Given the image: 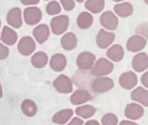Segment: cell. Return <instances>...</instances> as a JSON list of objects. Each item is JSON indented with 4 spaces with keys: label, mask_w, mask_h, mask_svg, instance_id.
I'll use <instances>...</instances> for the list:
<instances>
[{
    "label": "cell",
    "mask_w": 148,
    "mask_h": 125,
    "mask_svg": "<svg viewBox=\"0 0 148 125\" xmlns=\"http://www.w3.org/2000/svg\"><path fill=\"white\" fill-rule=\"evenodd\" d=\"M67 65V59L63 53H56L50 59V67L55 72L63 71Z\"/></svg>",
    "instance_id": "cell-16"
},
{
    "label": "cell",
    "mask_w": 148,
    "mask_h": 125,
    "mask_svg": "<svg viewBox=\"0 0 148 125\" xmlns=\"http://www.w3.org/2000/svg\"><path fill=\"white\" fill-rule=\"evenodd\" d=\"M144 108L138 103H129L125 108V115L126 118L135 121L140 119L144 115Z\"/></svg>",
    "instance_id": "cell-14"
},
{
    "label": "cell",
    "mask_w": 148,
    "mask_h": 125,
    "mask_svg": "<svg viewBox=\"0 0 148 125\" xmlns=\"http://www.w3.org/2000/svg\"><path fill=\"white\" fill-rule=\"evenodd\" d=\"M115 39V34L107 32L105 29H100L96 36V44L101 49L108 48Z\"/></svg>",
    "instance_id": "cell-10"
},
{
    "label": "cell",
    "mask_w": 148,
    "mask_h": 125,
    "mask_svg": "<svg viewBox=\"0 0 148 125\" xmlns=\"http://www.w3.org/2000/svg\"><path fill=\"white\" fill-rule=\"evenodd\" d=\"M85 125H100V124L97 120H89L85 123Z\"/></svg>",
    "instance_id": "cell-38"
},
{
    "label": "cell",
    "mask_w": 148,
    "mask_h": 125,
    "mask_svg": "<svg viewBox=\"0 0 148 125\" xmlns=\"http://www.w3.org/2000/svg\"><path fill=\"white\" fill-rule=\"evenodd\" d=\"M45 10L49 15L53 16V15H57L61 12V6L58 2L55 1V0H52V1H51L47 4Z\"/></svg>",
    "instance_id": "cell-29"
},
{
    "label": "cell",
    "mask_w": 148,
    "mask_h": 125,
    "mask_svg": "<svg viewBox=\"0 0 148 125\" xmlns=\"http://www.w3.org/2000/svg\"><path fill=\"white\" fill-rule=\"evenodd\" d=\"M114 87V81L109 77H96L92 80L91 84V89L95 94H103L112 89Z\"/></svg>",
    "instance_id": "cell-2"
},
{
    "label": "cell",
    "mask_w": 148,
    "mask_h": 125,
    "mask_svg": "<svg viewBox=\"0 0 148 125\" xmlns=\"http://www.w3.org/2000/svg\"><path fill=\"white\" fill-rule=\"evenodd\" d=\"M96 111H97L96 108L89 104L81 105L79 107H77V108L75 109V113L77 114V115L84 119H88L92 117L95 115Z\"/></svg>",
    "instance_id": "cell-27"
},
{
    "label": "cell",
    "mask_w": 148,
    "mask_h": 125,
    "mask_svg": "<svg viewBox=\"0 0 148 125\" xmlns=\"http://www.w3.org/2000/svg\"><path fill=\"white\" fill-rule=\"evenodd\" d=\"M114 68V65L112 61L106 59V58L99 59L92 69V75L94 77H103L110 75Z\"/></svg>",
    "instance_id": "cell-1"
},
{
    "label": "cell",
    "mask_w": 148,
    "mask_h": 125,
    "mask_svg": "<svg viewBox=\"0 0 148 125\" xmlns=\"http://www.w3.org/2000/svg\"><path fill=\"white\" fill-rule=\"evenodd\" d=\"M45 1H48V0H45Z\"/></svg>",
    "instance_id": "cell-44"
},
{
    "label": "cell",
    "mask_w": 148,
    "mask_h": 125,
    "mask_svg": "<svg viewBox=\"0 0 148 125\" xmlns=\"http://www.w3.org/2000/svg\"><path fill=\"white\" fill-rule=\"evenodd\" d=\"M132 67L135 72L141 73L145 71L148 68V55L145 52H138L134 55Z\"/></svg>",
    "instance_id": "cell-13"
},
{
    "label": "cell",
    "mask_w": 148,
    "mask_h": 125,
    "mask_svg": "<svg viewBox=\"0 0 148 125\" xmlns=\"http://www.w3.org/2000/svg\"><path fill=\"white\" fill-rule=\"evenodd\" d=\"M40 0H20L24 6H35L39 3Z\"/></svg>",
    "instance_id": "cell-36"
},
{
    "label": "cell",
    "mask_w": 148,
    "mask_h": 125,
    "mask_svg": "<svg viewBox=\"0 0 148 125\" xmlns=\"http://www.w3.org/2000/svg\"><path fill=\"white\" fill-rule=\"evenodd\" d=\"M76 1L78 2V3H83L85 0H76Z\"/></svg>",
    "instance_id": "cell-41"
},
{
    "label": "cell",
    "mask_w": 148,
    "mask_h": 125,
    "mask_svg": "<svg viewBox=\"0 0 148 125\" xmlns=\"http://www.w3.org/2000/svg\"><path fill=\"white\" fill-rule=\"evenodd\" d=\"M3 96V88H2V86L0 84V98Z\"/></svg>",
    "instance_id": "cell-39"
},
{
    "label": "cell",
    "mask_w": 148,
    "mask_h": 125,
    "mask_svg": "<svg viewBox=\"0 0 148 125\" xmlns=\"http://www.w3.org/2000/svg\"><path fill=\"white\" fill-rule=\"evenodd\" d=\"M136 34L141 35L145 39H148V22H145L139 25L136 29Z\"/></svg>",
    "instance_id": "cell-31"
},
{
    "label": "cell",
    "mask_w": 148,
    "mask_h": 125,
    "mask_svg": "<svg viewBox=\"0 0 148 125\" xmlns=\"http://www.w3.org/2000/svg\"><path fill=\"white\" fill-rule=\"evenodd\" d=\"M1 39L5 44L8 46H13L18 41V34L11 27L5 26L2 30Z\"/></svg>",
    "instance_id": "cell-22"
},
{
    "label": "cell",
    "mask_w": 148,
    "mask_h": 125,
    "mask_svg": "<svg viewBox=\"0 0 148 125\" xmlns=\"http://www.w3.org/2000/svg\"><path fill=\"white\" fill-rule=\"evenodd\" d=\"M140 81H141L142 85H143L145 88H148V71L143 74V75L141 76Z\"/></svg>",
    "instance_id": "cell-35"
},
{
    "label": "cell",
    "mask_w": 148,
    "mask_h": 125,
    "mask_svg": "<svg viewBox=\"0 0 148 125\" xmlns=\"http://www.w3.org/2000/svg\"><path fill=\"white\" fill-rule=\"evenodd\" d=\"M60 3L64 11L70 12L75 8V1L74 0H60Z\"/></svg>",
    "instance_id": "cell-32"
},
{
    "label": "cell",
    "mask_w": 148,
    "mask_h": 125,
    "mask_svg": "<svg viewBox=\"0 0 148 125\" xmlns=\"http://www.w3.org/2000/svg\"><path fill=\"white\" fill-rule=\"evenodd\" d=\"M93 24V17L87 12L79 13L77 19V25L80 29H88Z\"/></svg>",
    "instance_id": "cell-26"
},
{
    "label": "cell",
    "mask_w": 148,
    "mask_h": 125,
    "mask_svg": "<svg viewBox=\"0 0 148 125\" xmlns=\"http://www.w3.org/2000/svg\"><path fill=\"white\" fill-rule=\"evenodd\" d=\"M112 1H114V2H122V1H124V0H112Z\"/></svg>",
    "instance_id": "cell-40"
},
{
    "label": "cell",
    "mask_w": 148,
    "mask_h": 125,
    "mask_svg": "<svg viewBox=\"0 0 148 125\" xmlns=\"http://www.w3.org/2000/svg\"><path fill=\"white\" fill-rule=\"evenodd\" d=\"M119 83L124 89L131 90L136 87L138 83V77L132 71H127L119 76Z\"/></svg>",
    "instance_id": "cell-12"
},
{
    "label": "cell",
    "mask_w": 148,
    "mask_h": 125,
    "mask_svg": "<svg viewBox=\"0 0 148 125\" xmlns=\"http://www.w3.org/2000/svg\"><path fill=\"white\" fill-rule=\"evenodd\" d=\"M114 12L120 18H127L132 15L133 6L129 2L120 3L114 6Z\"/></svg>",
    "instance_id": "cell-23"
},
{
    "label": "cell",
    "mask_w": 148,
    "mask_h": 125,
    "mask_svg": "<svg viewBox=\"0 0 148 125\" xmlns=\"http://www.w3.org/2000/svg\"><path fill=\"white\" fill-rule=\"evenodd\" d=\"M96 62V56L91 52H80L77 59L76 64L79 70L89 71L92 70Z\"/></svg>",
    "instance_id": "cell-3"
},
{
    "label": "cell",
    "mask_w": 148,
    "mask_h": 125,
    "mask_svg": "<svg viewBox=\"0 0 148 125\" xmlns=\"http://www.w3.org/2000/svg\"><path fill=\"white\" fill-rule=\"evenodd\" d=\"M67 125H84V121L81 118H79L78 116L73 117Z\"/></svg>",
    "instance_id": "cell-34"
},
{
    "label": "cell",
    "mask_w": 148,
    "mask_h": 125,
    "mask_svg": "<svg viewBox=\"0 0 148 125\" xmlns=\"http://www.w3.org/2000/svg\"><path fill=\"white\" fill-rule=\"evenodd\" d=\"M31 62L35 68H43L48 63V56L44 52H37L32 55Z\"/></svg>",
    "instance_id": "cell-25"
},
{
    "label": "cell",
    "mask_w": 148,
    "mask_h": 125,
    "mask_svg": "<svg viewBox=\"0 0 148 125\" xmlns=\"http://www.w3.org/2000/svg\"><path fill=\"white\" fill-rule=\"evenodd\" d=\"M144 2H145L146 5H148V0H144Z\"/></svg>",
    "instance_id": "cell-42"
},
{
    "label": "cell",
    "mask_w": 148,
    "mask_h": 125,
    "mask_svg": "<svg viewBox=\"0 0 148 125\" xmlns=\"http://www.w3.org/2000/svg\"><path fill=\"white\" fill-rule=\"evenodd\" d=\"M35 49L36 43L33 40V39L30 36H25L18 41V50L24 56L31 55L35 51Z\"/></svg>",
    "instance_id": "cell-11"
},
{
    "label": "cell",
    "mask_w": 148,
    "mask_h": 125,
    "mask_svg": "<svg viewBox=\"0 0 148 125\" xmlns=\"http://www.w3.org/2000/svg\"><path fill=\"white\" fill-rule=\"evenodd\" d=\"M93 99V95L85 88H79L74 91L70 97V102L72 105H81Z\"/></svg>",
    "instance_id": "cell-7"
},
{
    "label": "cell",
    "mask_w": 148,
    "mask_h": 125,
    "mask_svg": "<svg viewBox=\"0 0 148 125\" xmlns=\"http://www.w3.org/2000/svg\"><path fill=\"white\" fill-rule=\"evenodd\" d=\"M24 19L29 26H34L42 19V12L38 7L30 6L24 11Z\"/></svg>",
    "instance_id": "cell-6"
},
{
    "label": "cell",
    "mask_w": 148,
    "mask_h": 125,
    "mask_svg": "<svg viewBox=\"0 0 148 125\" xmlns=\"http://www.w3.org/2000/svg\"><path fill=\"white\" fill-rule=\"evenodd\" d=\"M73 110L71 108H65L62 109L58 112H57L53 116H52V122L58 124V125H64L68 121L71 120V118L73 115Z\"/></svg>",
    "instance_id": "cell-20"
},
{
    "label": "cell",
    "mask_w": 148,
    "mask_h": 125,
    "mask_svg": "<svg viewBox=\"0 0 148 125\" xmlns=\"http://www.w3.org/2000/svg\"><path fill=\"white\" fill-rule=\"evenodd\" d=\"M54 88L61 94H70L73 90L72 80L65 75H60L53 81Z\"/></svg>",
    "instance_id": "cell-5"
},
{
    "label": "cell",
    "mask_w": 148,
    "mask_h": 125,
    "mask_svg": "<svg viewBox=\"0 0 148 125\" xmlns=\"http://www.w3.org/2000/svg\"><path fill=\"white\" fill-rule=\"evenodd\" d=\"M70 19L66 15H58L51 20V29L53 34L61 35L65 32L69 27Z\"/></svg>",
    "instance_id": "cell-4"
},
{
    "label": "cell",
    "mask_w": 148,
    "mask_h": 125,
    "mask_svg": "<svg viewBox=\"0 0 148 125\" xmlns=\"http://www.w3.org/2000/svg\"><path fill=\"white\" fill-rule=\"evenodd\" d=\"M100 24L103 27L109 31H114L119 26L118 17L111 11H106L101 14L99 19Z\"/></svg>",
    "instance_id": "cell-9"
},
{
    "label": "cell",
    "mask_w": 148,
    "mask_h": 125,
    "mask_svg": "<svg viewBox=\"0 0 148 125\" xmlns=\"http://www.w3.org/2000/svg\"><path fill=\"white\" fill-rule=\"evenodd\" d=\"M147 44L146 39L138 34H134L130 37L126 42V49L132 52H138L143 50Z\"/></svg>",
    "instance_id": "cell-8"
},
{
    "label": "cell",
    "mask_w": 148,
    "mask_h": 125,
    "mask_svg": "<svg viewBox=\"0 0 148 125\" xmlns=\"http://www.w3.org/2000/svg\"><path fill=\"white\" fill-rule=\"evenodd\" d=\"M124 55H125L124 48L119 44L112 45L110 48H108L106 52V56L114 62H119L120 60H122Z\"/></svg>",
    "instance_id": "cell-21"
},
{
    "label": "cell",
    "mask_w": 148,
    "mask_h": 125,
    "mask_svg": "<svg viewBox=\"0 0 148 125\" xmlns=\"http://www.w3.org/2000/svg\"><path fill=\"white\" fill-rule=\"evenodd\" d=\"M61 46L66 51L75 49L78 45V38L73 32H67L61 38Z\"/></svg>",
    "instance_id": "cell-19"
},
{
    "label": "cell",
    "mask_w": 148,
    "mask_h": 125,
    "mask_svg": "<svg viewBox=\"0 0 148 125\" xmlns=\"http://www.w3.org/2000/svg\"><path fill=\"white\" fill-rule=\"evenodd\" d=\"M119 125H138L137 122H134L133 121H130V120H123L119 122Z\"/></svg>",
    "instance_id": "cell-37"
},
{
    "label": "cell",
    "mask_w": 148,
    "mask_h": 125,
    "mask_svg": "<svg viewBox=\"0 0 148 125\" xmlns=\"http://www.w3.org/2000/svg\"><path fill=\"white\" fill-rule=\"evenodd\" d=\"M131 99L145 107H148V90L143 87H138L131 93Z\"/></svg>",
    "instance_id": "cell-18"
},
{
    "label": "cell",
    "mask_w": 148,
    "mask_h": 125,
    "mask_svg": "<svg viewBox=\"0 0 148 125\" xmlns=\"http://www.w3.org/2000/svg\"><path fill=\"white\" fill-rule=\"evenodd\" d=\"M32 34L38 44H43L50 37V28L45 24L38 25L34 28Z\"/></svg>",
    "instance_id": "cell-17"
},
{
    "label": "cell",
    "mask_w": 148,
    "mask_h": 125,
    "mask_svg": "<svg viewBox=\"0 0 148 125\" xmlns=\"http://www.w3.org/2000/svg\"><path fill=\"white\" fill-rule=\"evenodd\" d=\"M118 116L113 113H106L101 119L102 125H118Z\"/></svg>",
    "instance_id": "cell-30"
},
{
    "label": "cell",
    "mask_w": 148,
    "mask_h": 125,
    "mask_svg": "<svg viewBox=\"0 0 148 125\" xmlns=\"http://www.w3.org/2000/svg\"><path fill=\"white\" fill-rule=\"evenodd\" d=\"M9 48L7 46H5L4 44L0 43V59H5L8 55H9Z\"/></svg>",
    "instance_id": "cell-33"
},
{
    "label": "cell",
    "mask_w": 148,
    "mask_h": 125,
    "mask_svg": "<svg viewBox=\"0 0 148 125\" xmlns=\"http://www.w3.org/2000/svg\"><path fill=\"white\" fill-rule=\"evenodd\" d=\"M21 110L23 114L28 117L34 116L38 112V107L35 102L31 99H25L21 103Z\"/></svg>",
    "instance_id": "cell-24"
},
{
    "label": "cell",
    "mask_w": 148,
    "mask_h": 125,
    "mask_svg": "<svg viewBox=\"0 0 148 125\" xmlns=\"http://www.w3.org/2000/svg\"><path fill=\"white\" fill-rule=\"evenodd\" d=\"M85 7L90 12L98 14L105 8V0H86Z\"/></svg>",
    "instance_id": "cell-28"
},
{
    "label": "cell",
    "mask_w": 148,
    "mask_h": 125,
    "mask_svg": "<svg viewBox=\"0 0 148 125\" xmlns=\"http://www.w3.org/2000/svg\"><path fill=\"white\" fill-rule=\"evenodd\" d=\"M0 27H1V20H0Z\"/></svg>",
    "instance_id": "cell-43"
},
{
    "label": "cell",
    "mask_w": 148,
    "mask_h": 125,
    "mask_svg": "<svg viewBox=\"0 0 148 125\" xmlns=\"http://www.w3.org/2000/svg\"><path fill=\"white\" fill-rule=\"evenodd\" d=\"M7 23L14 28H20L23 25L22 20V12L21 9L18 7L12 8L9 11L6 17Z\"/></svg>",
    "instance_id": "cell-15"
}]
</instances>
